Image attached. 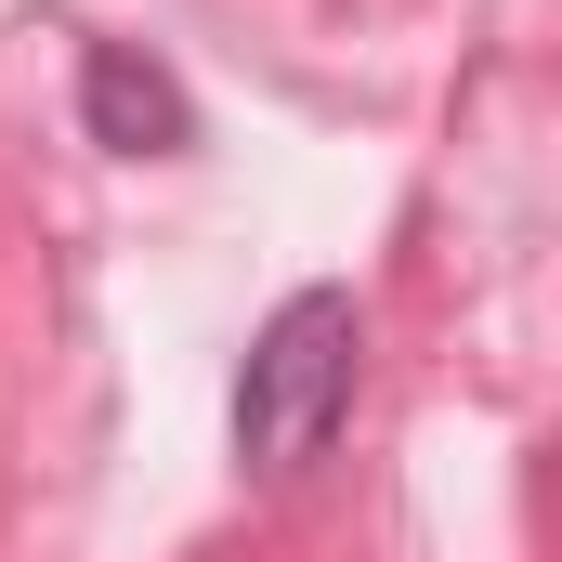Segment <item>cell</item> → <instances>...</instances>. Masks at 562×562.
<instances>
[{
  "label": "cell",
  "instance_id": "6da1fadb",
  "mask_svg": "<svg viewBox=\"0 0 562 562\" xmlns=\"http://www.w3.org/2000/svg\"><path fill=\"white\" fill-rule=\"evenodd\" d=\"M353 353H367V314H353V288H301L262 314V340H249V367H236V458L249 471H301L340 406H353Z\"/></svg>",
  "mask_w": 562,
  "mask_h": 562
},
{
  "label": "cell",
  "instance_id": "7a4b0ae2",
  "mask_svg": "<svg viewBox=\"0 0 562 562\" xmlns=\"http://www.w3.org/2000/svg\"><path fill=\"white\" fill-rule=\"evenodd\" d=\"M79 119H92V144H119V157H183V144H196L183 79L144 66L132 40H92V53H79Z\"/></svg>",
  "mask_w": 562,
  "mask_h": 562
}]
</instances>
